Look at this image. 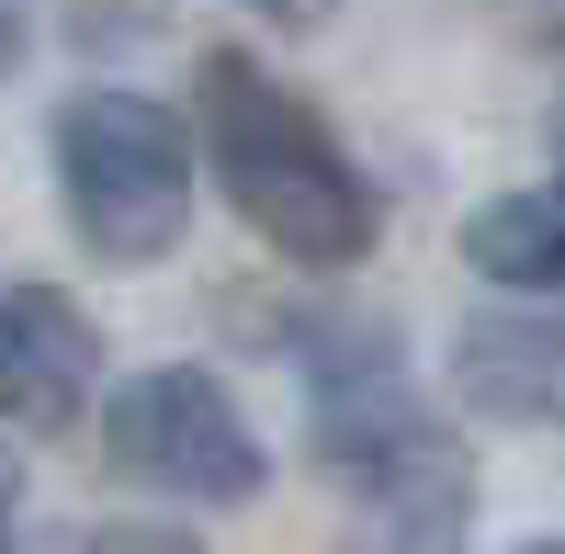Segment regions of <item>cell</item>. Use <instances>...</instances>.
Instances as JSON below:
<instances>
[{
    "label": "cell",
    "mask_w": 565,
    "mask_h": 554,
    "mask_svg": "<svg viewBox=\"0 0 565 554\" xmlns=\"http://www.w3.org/2000/svg\"><path fill=\"white\" fill-rule=\"evenodd\" d=\"M204 170H215V193L238 204L260 238L282 260H306V271H351L373 249V181L351 170V148L328 136L295 90H282L260 57H204Z\"/></svg>",
    "instance_id": "1"
},
{
    "label": "cell",
    "mask_w": 565,
    "mask_h": 554,
    "mask_svg": "<svg viewBox=\"0 0 565 554\" xmlns=\"http://www.w3.org/2000/svg\"><path fill=\"white\" fill-rule=\"evenodd\" d=\"M57 193L79 249L103 260H170L193 226V125L148 90H79L57 114Z\"/></svg>",
    "instance_id": "2"
},
{
    "label": "cell",
    "mask_w": 565,
    "mask_h": 554,
    "mask_svg": "<svg viewBox=\"0 0 565 554\" xmlns=\"http://www.w3.org/2000/svg\"><path fill=\"white\" fill-rule=\"evenodd\" d=\"M103 452H114V476L181 498V510H238V498H260V476H271L260 430L238 419V396H226L204 362H148V374H125L114 407H103Z\"/></svg>",
    "instance_id": "3"
},
{
    "label": "cell",
    "mask_w": 565,
    "mask_h": 554,
    "mask_svg": "<svg viewBox=\"0 0 565 554\" xmlns=\"http://www.w3.org/2000/svg\"><path fill=\"white\" fill-rule=\"evenodd\" d=\"M328 452H340V487L362 498V554H452L476 521V476L407 419V396L373 385H328Z\"/></svg>",
    "instance_id": "4"
},
{
    "label": "cell",
    "mask_w": 565,
    "mask_h": 554,
    "mask_svg": "<svg viewBox=\"0 0 565 554\" xmlns=\"http://www.w3.org/2000/svg\"><path fill=\"white\" fill-rule=\"evenodd\" d=\"M103 340L57 284H0V430H68L90 419Z\"/></svg>",
    "instance_id": "5"
},
{
    "label": "cell",
    "mask_w": 565,
    "mask_h": 554,
    "mask_svg": "<svg viewBox=\"0 0 565 554\" xmlns=\"http://www.w3.org/2000/svg\"><path fill=\"white\" fill-rule=\"evenodd\" d=\"M452 385H463V407H487V419H554V407H565V317L554 306L463 317Z\"/></svg>",
    "instance_id": "6"
},
{
    "label": "cell",
    "mask_w": 565,
    "mask_h": 554,
    "mask_svg": "<svg viewBox=\"0 0 565 554\" xmlns=\"http://www.w3.org/2000/svg\"><path fill=\"white\" fill-rule=\"evenodd\" d=\"M463 260L509 295H565V181H532V193H498L476 226H463Z\"/></svg>",
    "instance_id": "7"
},
{
    "label": "cell",
    "mask_w": 565,
    "mask_h": 554,
    "mask_svg": "<svg viewBox=\"0 0 565 554\" xmlns=\"http://www.w3.org/2000/svg\"><path fill=\"white\" fill-rule=\"evenodd\" d=\"M249 12H260V23H282V34H317L340 0H249Z\"/></svg>",
    "instance_id": "8"
},
{
    "label": "cell",
    "mask_w": 565,
    "mask_h": 554,
    "mask_svg": "<svg viewBox=\"0 0 565 554\" xmlns=\"http://www.w3.org/2000/svg\"><path fill=\"white\" fill-rule=\"evenodd\" d=\"M12 510H23V465H12V441H0V543H12Z\"/></svg>",
    "instance_id": "9"
},
{
    "label": "cell",
    "mask_w": 565,
    "mask_h": 554,
    "mask_svg": "<svg viewBox=\"0 0 565 554\" xmlns=\"http://www.w3.org/2000/svg\"><path fill=\"white\" fill-rule=\"evenodd\" d=\"M521 554H565V543H521Z\"/></svg>",
    "instance_id": "10"
}]
</instances>
